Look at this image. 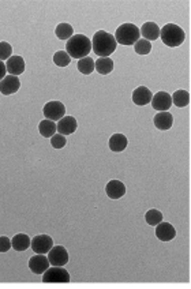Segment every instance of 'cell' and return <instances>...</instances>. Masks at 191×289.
Listing matches in <instances>:
<instances>
[{
  "instance_id": "obj_16",
  "label": "cell",
  "mask_w": 191,
  "mask_h": 289,
  "mask_svg": "<svg viewBox=\"0 0 191 289\" xmlns=\"http://www.w3.org/2000/svg\"><path fill=\"white\" fill-rule=\"evenodd\" d=\"M6 68L10 72V75L18 77L25 71V62L21 56H11L6 63Z\"/></svg>"
},
{
  "instance_id": "obj_29",
  "label": "cell",
  "mask_w": 191,
  "mask_h": 289,
  "mask_svg": "<svg viewBox=\"0 0 191 289\" xmlns=\"http://www.w3.org/2000/svg\"><path fill=\"white\" fill-rule=\"evenodd\" d=\"M11 54H13V46L10 45L9 42L6 41H2L0 42V60H9L11 58Z\"/></svg>"
},
{
  "instance_id": "obj_19",
  "label": "cell",
  "mask_w": 191,
  "mask_h": 289,
  "mask_svg": "<svg viewBox=\"0 0 191 289\" xmlns=\"http://www.w3.org/2000/svg\"><path fill=\"white\" fill-rule=\"evenodd\" d=\"M109 149L115 152V153H119V152H123V150L127 148L128 140L126 138V135L123 134H114V135L109 138Z\"/></svg>"
},
{
  "instance_id": "obj_6",
  "label": "cell",
  "mask_w": 191,
  "mask_h": 289,
  "mask_svg": "<svg viewBox=\"0 0 191 289\" xmlns=\"http://www.w3.org/2000/svg\"><path fill=\"white\" fill-rule=\"evenodd\" d=\"M42 113L48 120L59 122L60 119L64 118V115H66V107L60 101H50L44 105Z\"/></svg>"
},
{
  "instance_id": "obj_27",
  "label": "cell",
  "mask_w": 191,
  "mask_h": 289,
  "mask_svg": "<svg viewBox=\"0 0 191 289\" xmlns=\"http://www.w3.org/2000/svg\"><path fill=\"white\" fill-rule=\"evenodd\" d=\"M145 220L149 225L156 226L157 224L163 221V214H161V212H159V210L152 209V210H149V212L145 214Z\"/></svg>"
},
{
  "instance_id": "obj_25",
  "label": "cell",
  "mask_w": 191,
  "mask_h": 289,
  "mask_svg": "<svg viewBox=\"0 0 191 289\" xmlns=\"http://www.w3.org/2000/svg\"><path fill=\"white\" fill-rule=\"evenodd\" d=\"M78 70L82 74H85V75H90L91 72L94 71V60L89 58V56L87 58H82L78 62Z\"/></svg>"
},
{
  "instance_id": "obj_24",
  "label": "cell",
  "mask_w": 191,
  "mask_h": 289,
  "mask_svg": "<svg viewBox=\"0 0 191 289\" xmlns=\"http://www.w3.org/2000/svg\"><path fill=\"white\" fill-rule=\"evenodd\" d=\"M38 131H40V134L44 136V138H51V136H54L55 132H56V124H55V122H52V120L45 119V120H42V122H40V124H38Z\"/></svg>"
},
{
  "instance_id": "obj_28",
  "label": "cell",
  "mask_w": 191,
  "mask_h": 289,
  "mask_svg": "<svg viewBox=\"0 0 191 289\" xmlns=\"http://www.w3.org/2000/svg\"><path fill=\"white\" fill-rule=\"evenodd\" d=\"M134 50H135V52L138 55H148L152 51V44L148 40H145V38H139L134 44Z\"/></svg>"
},
{
  "instance_id": "obj_4",
  "label": "cell",
  "mask_w": 191,
  "mask_h": 289,
  "mask_svg": "<svg viewBox=\"0 0 191 289\" xmlns=\"http://www.w3.org/2000/svg\"><path fill=\"white\" fill-rule=\"evenodd\" d=\"M114 37L116 42L120 44V45L131 46L139 40L141 33H139L138 26H135L134 23H123L116 29V33H115Z\"/></svg>"
},
{
  "instance_id": "obj_8",
  "label": "cell",
  "mask_w": 191,
  "mask_h": 289,
  "mask_svg": "<svg viewBox=\"0 0 191 289\" xmlns=\"http://www.w3.org/2000/svg\"><path fill=\"white\" fill-rule=\"evenodd\" d=\"M30 247L36 254H48L50 250L54 247V240L48 235H38L33 237Z\"/></svg>"
},
{
  "instance_id": "obj_13",
  "label": "cell",
  "mask_w": 191,
  "mask_h": 289,
  "mask_svg": "<svg viewBox=\"0 0 191 289\" xmlns=\"http://www.w3.org/2000/svg\"><path fill=\"white\" fill-rule=\"evenodd\" d=\"M156 236L161 242H171L176 236V229L169 222L161 221L156 225Z\"/></svg>"
},
{
  "instance_id": "obj_5",
  "label": "cell",
  "mask_w": 191,
  "mask_h": 289,
  "mask_svg": "<svg viewBox=\"0 0 191 289\" xmlns=\"http://www.w3.org/2000/svg\"><path fill=\"white\" fill-rule=\"evenodd\" d=\"M44 282H70V274L63 266L48 267L42 276Z\"/></svg>"
},
{
  "instance_id": "obj_30",
  "label": "cell",
  "mask_w": 191,
  "mask_h": 289,
  "mask_svg": "<svg viewBox=\"0 0 191 289\" xmlns=\"http://www.w3.org/2000/svg\"><path fill=\"white\" fill-rule=\"evenodd\" d=\"M67 143L66 140V136L62 135V134H55L54 136H51V144L54 146L55 149H62Z\"/></svg>"
},
{
  "instance_id": "obj_26",
  "label": "cell",
  "mask_w": 191,
  "mask_h": 289,
  "mask_svg": "<svg viewBox=\"0 0 191 289\" xmlns=\"http://www.w3.org/2000/svg\"><path fill=\"white\" fill-rule=\"evenodd\" d=\"M54 63L56 64V66H59V67H66V66L71 63V58L68 56L66 51H58V52L54 55Z\"/></svg>"
},
{
  "instance_id": "obj_23",
  "label": "cell",
  "mask_w": 191,
  "mask_h": 289,
  "mask_svg": "<svg viewBox=\"0 0 191 289\" xmlns=\"http://www.w3.org/2000/svg\"><path fill=\"white\" fill-rule=\"evenodd\" d=\"M55 34L59 40H70L74 36V29L68 23H59L55 29Z\"/></svg>"
},
{
  "instance_id": "obj_10",
  "label": "cell",
  "mask_w": 191,
  "mask_h": 289,
  "mask_svg": "<svg viewBox=\"0 0 191 289\" xmlns=\"http://www.w3.org/2000/svg\"><path fill=\"white\" fill-rule=\"evenodd\" d=\"M51 266L48 257L44 254H37L34 257L29 259V269L34 273V274H44V271Z\"/></svg>"
},
{
  "instance_id": "obj_18",
  "label": "cell",
  "mask_w": 191,
  "mask_h": 289,
  "mask_svg": "<svg viewBox=\"0 0 191 289\" xmlns=\"http://www.w3.org/2000/svg\"><path fill=\"white\" fill-rule=\"evenodd\" d=\"M153 123H155V126L159 130L165 131V130H169L172 127L173 118L169 112H159L155 116V119H153Z\"/></svg>"
},
{
  "instance_id": "obj_2",
  "label": "cell",
  "mask_w": 191,
  "mask_h": 289,
  "mask_svg": "<svg viewBox=\"0 0 191 289\" xmlns=\"http://www.w3.org/2000/svg\"><path fill=\"white\" fill-rule=\"evenodd\" d=\"M91 51V41L87 38V36L83 34H75L67 41L66 45V52L71 59H82L86 58Z\"/></svg>"
},
{
  "instance_id": "obj_15",
  "label": "cell",
  "mask_w": 191,
  "mask_h": 289,
  "mask_svg": "<svg viewBox=\"0 0 191 289\" xmlns=\"http://www.w3.org/2000/svg\"><path fill=\"white\" fill-rule=\"evenodd\" d=\"M105 192L111 199H120L126 194V185L119 180H111L105 185Z\"/></svg>"
},
{
  "instance_id": "obj_14",
  "label": "cell",
  "mask_w": 191,
  "mask_h": 289,
  "mask_svg": "<svg viewBox=\"0 0 191 289\" xmlns=\"http://www.w3.org/2000/svg\"><path fill=\"white\" fill-rule=\"evenodd\" d=\"M152 97H153V94L146 86H139L132 91V101H134V104L139 105V107L149 104L152 101Z\"/></svg>"
},
{
  "instance_id": "obj_1",
  "label": "cell",
  "mask_w": 191,
  "mask_h": 289,
  "mask_svg": "<svg viewBox=\"0 0 191 289\" xmlns=\"http://www.w3.org/2000/svg\"><path fill=\"white\" fill-rule=\"evenodd\" d=\"M116 45L118 42L115 40V37L105 30H99L91 40V50L100 58H108L109 55L114 54Z\"/></svg>"
},
{
  "instance_id": "obj_17",
  "label": "cell",
  "mask_w": 191,
  "mask_h": 289,
  "mask_svg": "<svg viewBox=\"0 0 191 289\" xmlns=\"http://www.w3.org/2000/svg\"><path fill=\"white\" fill-rule=\"evenodd\" d=\"M139 33L149 42L150 41H156L160 37V27L155 22H146L142 25V29H139Z\"/></svg>"
},
{
  "instance_id": "obj_3",
  "label": "cell",
  "mask_w": 191,
  "mask_h": 289,
  "mask_svg": "<svg viewBox=\"0 0 191 289\" xmlns=\"http://www.w3.org/2000/svg\"><path fill=\"white\" fill-rule=\"evenodd\" d=\"M160 37L167 46L169 48H176L183 44L186 38V34L183 32L182 27H179L175 23H168L160 30Z\"/></svg>"
},
{
  "instance_id": "obj_20",
  "label": "cell",
  "mask_w": 191,
  "mask_h": 289,
  "mask_svg": "<svg viewBox=\"0 0 191 289\" xmlns=\"http://www.w3.org/2000/svg\"><path fill=\"white\" fill-rule=\"evenodd\" d=\"M30 243H32V240L29 236L25 235V233H18L11 240V247L15 251H26L30 247Z\"/></svg>"
},
{
  "instance_id": "obj_9",
  "label": "cell",
  "mask_w": 191,
  "mask_h": 289,
  "mask_svg": "<svg viewBox=\"0 0 191 289\" xmlns=\"http://www.w3.org/2000/svg\"><path fill=\"white\" fill-rule=\"evenodd\" d=\"M152 105L159 112H167L172 105V97L167 91H159L152 97Z\"/></svg>"
},
{
  "instance_id": "obj_22",
  "label": "cell",
  "mask_w": 191,
  "mask_h": 289,
  "mask_svg": "<svg viewBox=\"0 0 191 289\" xmlns=\"http://www.w3.org/2000/svg\"><path fill=\"white\" fill-rule=\"evenodd\" d=\"M171 97H172V104H175L179 108H184L190 104V93L187 90H182V89L176 90Z\"/></svg>"
},
{
  "instance_id": "obj_11",
  "label": "cell",
  "mask_w": 191,
  "mask_h": 289,
  "mask_svg": "<svg viewBox=\"0 0 191 289\" xmlns=\"http://www.w3.org/2000/svg\"><path fill=\"white\" fill-rule=\"evenodd\" d=\"M21 87V82L18 77L14 75H7L0 81V93L5 95H10L17 93Z\"/></svg>"
},
{
  "instance_id": "obj_12",
  "label": "cell",
  "mask_w": 191,
  "mask_h": 289,
  "mask_svg": "<svg viewBox=\"0 0 191 289\" xmlns=\"http://www.w3.org/2000/svg\"><path fill=\"white\" fill-rule=\"evenodd\" d=\"M77 119L73 118V116H64L56 124V131L62 135H70V134H74L77 131Z\"/></svg>"
},
{
  "instance_id": "obj_31",
  "label": "cell",
  "mask_w": 191,
  "mask_h": 289,
  "mask_svg": "<svg viewBox=\"0 0 191 289\" xmlns=\"http://www.w3.org/2000/svg\"><path fill=\"white\" fill-rule=\"evenodd\" d=\"M11 249V240L7 236L0 237V253H7Z\"/></svg>"
},
{
  "instance_id": "obj_7",
  "label": "cell",
  "mask_w": 191,
  "mask_h": 289,
  "mask_svg": "<svg viewBox=\"0 0 191 289\" xmlns=\"http://www.w3.org/2000/svg\"><path fill=\"white\" fill-rule=\"evenodd\" d=\"M48 261L52 266H66L68 262V253L63 246L52 247L48 253Z\"/></svg>"
},
{
  "instance_id": "obj_21",
  "label": "cell",
  "mask_w": 191,
  "mask_h": 289,
  "mask_svg": "<svg viewBox=\"0 0 191 289\" xmlns=\"http://www.w3.org/2000/svg\"><path fill=\"white\" fill-rule=\"evenodd\" d=\"M94 70L101 75H108L114 70V60L111 58H99L94 63Z\"/></svg>"
},
{
  "instance_id": "obj_32",
  "label": "cell",
  "mask_w": 191,
  "mask_h": 289,
  "mask_svg": "<svg viewBox=\"0 0 191 289\" xmlns=\"http://www.w3.org/2000/svg\"><path fill=\"white\" fill-rule=\"evenodd\" d=\"M6 72H7V68H6V64L0 60V81L6 77Z\"/></svg>"
}]
</instances>
